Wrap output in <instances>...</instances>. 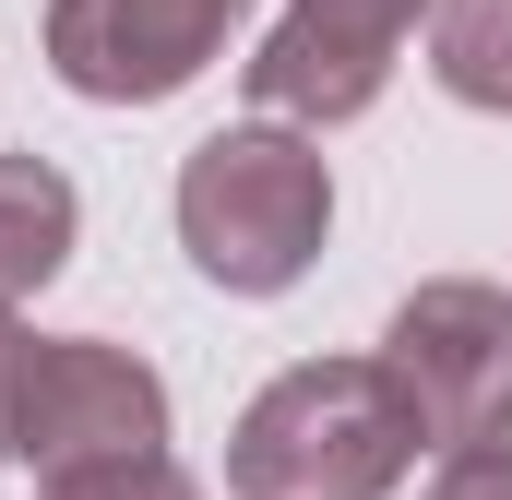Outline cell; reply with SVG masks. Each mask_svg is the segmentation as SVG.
Instances as JSON below:
<instances>
[{"mask_svg": "<svg viewBox=\"0 0 512 500\" xmlns=\"http://www.w3.org/2000/svg\"><path fill=\"white\" fill-rule=\"evenodd\" d=\"M417 465V405L382 358H298L227 429V500H393Z\"/></svg>", "mask_w": 512, "mask_h": 500, "instance_id": "cell-1", "label": "cell"}, {"mask_svg": "<svg viewBox=\"0 0 512 500\" xmlns=\"http://www.w3.org/2000/svg\"><path fill=\"white\" fill-rule=\"evenodd\" d=\"M322 227H334L322 143H298L274 120H239L215 143H191V167H179V250L227 298H286L322 262Z\"/></svg>", "mask_w": 512, "mask_h": 500, "instance_id": "cell-2", "label": "cell"}, {"mask_svg": "<svg viewBox=\"0 0 512 500\" xmlns=\"http://www.w3.org/2000/svg\"><path fill=\"white\" fill-rule=\"evenodd\" d=\"M0 441L36 477L143 465V453H167V381L143 370L131 346H108V334H48V346H24V381H12Z\"/></svg>", "mask_w": 512, "mask_h": 500, "instance_id": "cell-3", "label": "cell"}, {"mask_svg": "<svg viewBox=\"0 0 512 500\" xmlns=\"http://www.w3.org/2000/svg\"><path fill=\"white\" fill-rule=\"evenodd\" d=\"M382 370L417 405V441H441V453L512 441V298L477 286V274L417 286L393 310V334H382Z\"/></svg>", "mask_w": 512, "mask_h": 500, "instance_id": "cell-4", "label": "cell"}, {"mask_svg": "<svg viewBox=\"0 0 512 500\" xmlns=\"http://www.w3.org/2000/svg\"><path fill=\"white\" fill-rule=\"evenodd\" d=\"M251 0H48V72L96 108H155L203 84Z\"/></svg>", "mask_w": 512, "mask_h": 500, "instance_id": "cell-5", "label": "cell"}, {"mask_svg": "<svg viewBox=\"0 0 512 500\" xmlns=\"http://www.w3.org/2000/svg\"><path fill=\"white\" fill-rule=\"evenodd\" d=\"M417 12H429V0H286V24L251 48V96L274 120H310V131L382 108L393 48H405Z\"/></svg>", "mask_w": 512, "mask_h": 500, "instance_id": "cell-6", "label": "cell"}, {"mask_svg": "<svg viewBox=\"0 0 512 500\" xmlns=\"http://www.w3.org/2000/svg\"><path fill=\"white\" fill-rule=\"evenodd\" d=\"M72 227H84L72 179H60L48 155H0V310L36 298V286L72 262Z\"/></svg>", "mask_w": 512, "mask_h": 500, "instance_id": "cell-7", "label": "cell"}, {"mask_svg": "<svg viewBox=\"0 0 512 500\" xmlns=\"http://www.w3.org/2000/svg\"><path fill=\"white\" fill-rule=\"evenodd\" d=\"M429 72H441V96L512 120V0H441V24H429Z\"/></svg>", "mask_w": 512, "mask_h": 500, "instance_id": "cell-8", "label": "cell"}, {"mask_svg": "<svg viewBox=\"0 0 512 500\" xmlns=\"http://www.w3.org/2000/svg\"><path fill=\"white\" fill-rule=\"evenodd\" d=\"M36 500H191V477H179L167 453H143V465H84V477H48Z\"/></svg>", "mask_w": 512, "mask_h": 500, "instance_id": "cell-9", "label": "cell"}, {"mask_svg": "<svg viewBox=\"0 0 512 500\" xmlns=\"http://www.w3.org/2000/svg\"><path fill=\"white\" fill-rule=\"evenodd\" d=\"M429 500H512V453L489 441V453H453L441 477H429Z\"/></svg>", "mask_w": 512, "mask_h": 500, "instance_id": "cell-10", "label": "cell"}, {"mask_svg": "<svg viewBox=\"0 0 512 500\" xmlns=\"http://www.w3.org/2000/svg\"><path fill=\"white\" fill-rule=\"evenodd\" d=\"M24 346H36V334H24V322L0 310V417H12V381H24Z\"/></svg>", "mask_w": 512, "mask_h": 500, "instance_id": "cell-11", "label": "cell"}]
</instances>
